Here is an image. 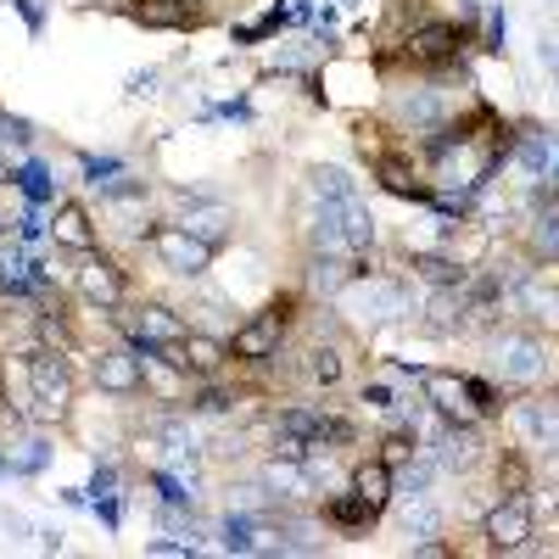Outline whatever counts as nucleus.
<instances>
[{
    "label": "nucleus",
    "mask_w": 559,
    "mask_h": 559,
    "mask_svg": "<svg viewBox=\"0 0 559 559\" xmlns=\"http://www.w3.org/2000/svg\"><path fill=\"white\" fill-rule=\"evenodd\" d=\"M397 526H403L408 537H437V532H442V509H437L431 498H408V503L397 509Z\"/></svg>",
    "instance_id": "obj_25"
},
{
    "label": "nucleus",
    "mask_w": 559,
    "mask_h": 559,
    "mask_svg": "<svg viewBox=\"0 0 559 559\" xmlns=\"http://www.w3.org/2000/svg\"><path fill=\"white\" fill-rule=\"evenodd\" d=\"M12 191H17V179H0V236H12V224L23 218V213H17V197H12Z\"/></svg>",
    "instance_id": "obj_33"
},
{
    "label": "nucleus",
    "mask_w": 559,
    "mask_h": 559,
    "mask_svg": "<svg viewBox=\"0 0 559 559\" xmlns=\"http://www.w3.org/2000/svg\"><path fill=\"white\" fill-rule=\"evenodd\" d=\"M364 403L376 408V414H392V408H397V386H386V381H369V386H364Z\"/></svg>",
    "instance_id": "obj_34"
},
{
    "label": "nucleus",
    "mask_w": 559,
    "mask_h": 559,
    "mask_svg": "<svg viewBox=\"0 0 559 559\" xmlns=\"http://www.w3.org/2000/svg\"><path fill=\"white\" fill-rule=\"evenodd\" d=\"M174 224H185L197 241H207V247L218 252L229 236H236V207H229V202H213V197H185V213H179Z\"/></svg>",
    "instance_id": "obj_15"
},
{
    "label": "nucleus",
    "mask_w": 559,
    "mask_h": 559,
    "mask_svg": "<svg viewBox=\"0 0 559 559\" xmlns=\"http://www.w3.org/2000/svg\"><path fill=\"white\" fill-rule=\"evenodd\" d=\"M526 258L559 263V197L554 191H537L526 207Z\"/></svg>",
    "instance_id": "obj_17"
},
{
    "label": "nucleus",
    "mask_w": 559,
    "mask_h": 559,
    "mask_svg": "<svg viewBox=\"0 0 559 559\" xmlns=\"http://www.w3.org/2000/svg\"><path fill=\"white\" fill-rule=\"evenodd\" d=\"M342 347L336 342H319V347H308V381L313 386H336L342 381Z\"/></svg>",
    "instance_id": "obj_27"
},
{
    "label": "nucleus",
    "mask_w": 559,
    "mask_h": 559,
    "mask_svg": "<svg viewBox=\"0 0 559 559\" xmlns=\"http://www.w3.org/2000/svg\"><path fill=\"white\" fill-rule=\"evenodd\" d=\"M509 157H521L532 174L554 157V129H543V123H526L521 134H515V152H509Z\"/></svg>",
    "instance_id": "obj_26"
},
{
    "label": "nucleus",
    "mask_w": 559,
    "mask_h": 559,
    "mask_svg": "<svg viewBox=\"0 0 559 559\" xmlns=\"http://www.w3.org/2000/svg\"><path fill=\"white\" fill-rule=\"evenodd\" d=\"M487 358H492L498 392H526V386L543 381V369H548V342L537 331H492Z\"/></svg>",
    "instance_id": "obj_2"
},
{
    "label": "nucleus",
    "mask_w": 559,
    "mask_h": 559,
    "mask_svg": "<svg viewBox=\"0 0 559 559\" xmlns=\"http://www.w3.org/2000/svg\"><path fill=\"white\" fill-rule=\"evenodd\" d=\"M308 197L313 202H342V197H358V191L342 168H308Z\"/></svg>",
    "instance_id": "obj_29"
},
{
    "label": "nucleus",
    "mask_w": 559,
    "mask_h": 559,
    "mask_svg": "<svg viewBox=\"0 0 559 559\" xmlns=\"http://www.w3.org/2000/svg\"><path fill=\"white\" fill-rule=\"evenodd\" d=\"M437 471H442L437 453H426V459H408L403 471H397V487H403L408 498H426V492H431V481H437Z\"/></svg>",
    "instance_id": "obj_30"
},
{
    "label": "nucleus",
    "mask_w": 559,
    "mask_h": 559,
    "mask_svg": "<svg viewBox=\"0 0 559 559\" xmlns=\"http://www.w3.org/2000/svg\"><path fill=\"white\" fill-rule=\"evenodd\" d=\"M431 453H437L442 471H453V476H471L476 464L487 459L481 419H442V431L431 437Z\"/></svg>",
    "instance_id": "obj_11"
},
{
    "label": "nucleus",
    "mask_w": 559,
    "mask_h": 559,
    "mask_svg": "<svg viewBox=\"0 0 559 559\" xmlns=\"http://www.w3.org/2000/svg\"><path fill=\"white\" fill-rule=\"evenodd\" d=\"M28 392H34V419H68L79 381H73V364L62 347H34L28 353Z\"/></svg>",
    "instance_id": "obj_3"
},
{
    "label": "nucleus",
    "mask_w": 559,
    "mask_h": 559,
    "mask_svg": "<svg viewBox=\"0 0 559 559\" xmlns=\"http://www.w3.org/2000/svg\"><path fill=\"white\" fill-rule=\"evenodd\" d=\"M0 381H7V369H0Z\"/></svg>",
    "instance_id": "obj_38"
},
{
    "label": "nucleus",
    "mask_w": 559,
    "mask_h": 559,
    "mask_svg": "<svg viewBox=\"0 0 559 559\" xmlns=\"http://www.w3.org/2000/svg\"><path fill=\"white\" fill-rule=\"evenodd\" d=\"M146 247H152V258H157L168 274H179V280H202V274L213 269V247L197 241L185 224H152V229H146Z\"/></svg>",
    "instance_id": "obj_6"
},
{
    "label": "nucleus",
    "mask_w": 559,
    "mask_h": 559,
    "mask_svg": "<svg viewBox=\"0 0 559 559\" xmlns=\"http://www.w3.org/2000/svg\"><path fill=\"white\" fill-rule=\"evenodd\" d=\"M7 453H12V464H17V476H34L39 464H45V442H39V437H23V442L7 448Z\"/></svg>",
    "instance_id": "obj_32"
},
{
    "label": "nucleus",
    "mask_w": 559,
    "mask_h": 559,
    "mask_svg": "<svg viewBox=\"0 0 559 559\" xmlns=\"http://www.w3.org/2000/svg\"><path fill=\"white\" fill-rule=\"evenodd\" d=\"M292 331V297H274L263 313H252L247 324H236V336H229V358L241 364H263L280 353V342H286Z\"/></svg>",
    "instance_id": "obj_5"
},
{
    "label": "nucleus",
    "mask_w": 559,
    "mask_h": 559,
    "mask_svg": "<svg viewBox=\"0 0 559 559\" xmlns=\"http://www.w3.org/2000/svg\"><path fill=\"white\" fill-rule=\"evenodd\" d=\"M532 498L526 492H498V503H487V515H481V537L492 554H521L532 543Z\"/></svg>",
    "instance_id": "obj_7"
},
{
    "label": "nucleus",
    "mask_w": 559,
    "mask_h": 559,
    "mask_svg": "<svg viewBox=\"0 0 559 559\" xmlns=\"http://www.w3.org/2000/svg\"><path fill=\"white\" fill-rule=\"evenodd\" d=\"M471 319H476V308H471V292H464V286H437L431 297H426V319H419V324H426V331L431 336H464V331H471Z\"/></svg>",
    "instance_id": "obj_16"
},
{
    "label": "nucleus",
    "mask_w": 559,
    "mask_h": 559,
    "mask_svg": "<svg viewBox=\"0 0 559 559\" xmlns=\"http://www.w3.org/2000/svg\"><path fill=\"white\" fill-rule=\"evenodd\" d=\"M17 185H23V191H28L34 202H45V197H51V185H45V168H39V163H28V168L17 174Z\"/></svg>",
    "instance_id": "obj_35"
},
{
    "label": "nucleus",
    "mask_w": 559,
    "mask_h": 559,
    "mask_svg": "<svg viewBox=\"0 0 559 559\" xmlns=\"http://www.w3.org/2000/svg\"><path fill=\"white\" fill-rule=\"evenodd\" d=\"M509 431H515L521 448L559 453V392L554 397H521V403H509Z\"/></svg>",
    "instance_id": "obj_10"
},
{
    "label": "nucleus",
    "mask_w": 559,
    "mask_h": 559,
    "mask_svg": "<svg viewBox=\"0 0 559 559\" xmlns=\"http://www.w3.org/2000/svg\"><path fill=\"white\" fill-rule=\"evenodd\" d=\"M112 319L129 336V347H168V342L191 336V319L168 302H123V308H112Z\"/></svg>",
    "instance_id": "obj_4"
},
{
    "label": "nucleus",
    "mask_w": 559,
    "mask_h": 559,
    "mask_svg": "<svg viewBox=\"0 0 559 559\" xmlns=\"http://www.w3.org/2000/svg\"><path fill=\"white\" fill-rule=\"evenodd\" d=\"M392 123L403 129V134H437L442 123H448V96L437 84H419V90H403V96L392 102Z\"/></svg>",
    "instance_id": "obj_13"
},
{
    "label": "nucleus",
    "mask_w": 559,
    "mask_h": 559,
    "mask_svg": "<svg viewBox=\"0 0 559 559\" xmlns=\"http://www.w3.org/2000/svg\"><path fill=\"white\" fill-rule=\"evenodd\" d=\"M509 308L526 313L532 324H548V331H559V286H543L537 274H526L515 292H509Z\"/></svg>",
    "instance_id": "obj_20"
},
{
    "label": "nucleus",
    "mask_w": 559,
    "mask_h": 559,
    "mask_svg": "<svg viewBox=\"0 0 559 559\" xmlns=\"http://www.w3.org/2000/svg\"><path fill=\"white\" fill-rule=\"evenodd\" d=\"M185 408H191V414H229V408H236V392L218 386V381H207V386L191 392V403H185Z\"/></svg>",
    "instance_id": "obj_31"
},
{
    "label": "nucleus",
    "mask_w": 559,
    "mask_h": 559,
    "mask_svg": "<svg viewBox=\"0 0 559 559\" xmlns=\"http://www.w3.org/2000/svg\"><path fill=\"white\" fill-rule=\"evenodd\" d=\"M90 376H96V392H107V397H140L146 392L134 347H102L96 358H90Z\"/></svg>",
    "instance_id": "obj_14"
},
{
    "label": "nucleus",
    "mask_w": 559,
    "mask_h": 559,
    "mask_svg": "<svg viewBox=\"0 0 559 559\" xmlns=\"http://www.w3.org/2000/svg\"><path fill=\"white\" fill-rule=\"evenodd\" d=\"M73 292H79V302L102 308V313H112V308H123V302H129V274H123V269H118L107 252H79Z\"/></svg>",
    "instance_id": "obj_8"
},
{
    "label": "nucleus",
    "mask_w": 559,
    "mask_h": 559,
    "mask_svg": "<svg viewBox=\"0 0 559 559\" xmlns=\"http://www.w3.org/2000/svg\"><path fill=\"white\" fill-rule=\"evenodd\" d=\"M7 476H17V464H12V453H0V481Z\"/></svg>",
    "instance_id": "obj_37"
},
{
    "label": "nucleus",
    "mask_w": 559,
    "mask_h": 559,
    "mask_svg": "<svg viewBox=\"0 0 559 559\" xmlns=\"http://www.w3.org/2000/svg\"><path fill=\"white\" fill-rule=\"evenodd\" d=\"M146 554H157V559H185V554H197L191 543H146Z\"/></svg>",
    "instance_id": "obj_36"
},
{
    "label": "nucleus",
    "mask_w": 559,
    "mask_h": 559,
    "mask_svg": "<svg viewBox=\"0 0 559 559\" xmlns=\"http://www.w3.org/2000/svg\"><path fill=\"white\" fill-rule=\"evenodd\" d=\"M123 12H129L140 28H197V23H202L191 7H185V0H129Z\"/></svg>",
    "instance_id": "obj_23"
},
{
    "label": "nucleus",
    "mask_w": 559,
    "mask_h": 559,
    "mask_svg": "<svg viewBox=\"0 0 559 559\" xmlns=\"http://www.w3.org/2000/svg\"><path fill=\"white\" fill-rule=\"evenodd\" d=\"M324 521H331L336 532H347V537H364L369 526H376L381 521V509H369L353 487H342V492H331V498H324Z\"/></svg>",
    "instance_id": "obj_22"
},
{
    "label": "nucleus",
    "mask_w": 559,
    "mask_h": 559,
    "mask_svg": "<svg viewBox=\"0 0 559 559\" xmlns=\"http://www.w3.org/2000/svg\"><path fill=\"white\" fill-rule=\"evenodd\" d=\"M414 280H426V286L437 292V286H464L471 280V263L464 258H448V252H414Z\"/></svg>",
    "instance_id": "obj_24"
},
{
    "label": "nucleus",
    "mask_w": 559,
    "mask_h": 559,
    "mask_svg": "<svg viewBox=\"0 0 559 559\" xmlns=\"http://www.w3.org/2000/svg\"><path fill=\"white\" fill-rule=\"evenodd\" d=\"M347 487H353L369 509H381V515H386L392 492H397V476H392L386 459H364V464H353V471H347Z\"/></svg>",
    "instance_id": "obj_19"
},
{
    "label": "nucleus",
    "mask_w": 559,
    "mask_h": 559,
    "mask_svg": "<svg viewBox=\"0 0 559 559\" xmlns=\"http://www.w3.org/2000/svg\"><path fill=\"white\" fill-rule=\"evenodd\" d=\"M51 241L62 252H96V224H90V213L79 202H57L51 213Z\"/></svg>",
    "instance_id": "obj_21"
},
{
    "label": "nucleus",
    "mask_w": 559,
    "mask_h": 559,
    "mask_svg": "<svg viewBox=\"0 0 559 559\" xmlns=\"http://www.w3.org/2000/svg\"><path fill=\"white\" fill-rule=\"evenodd\" d=\"M313 252H336V258H369L376 247V218L358 197H342V202H319L313 213V229H308Z\"/></svg>",
    "instance_id": "obj_1"
},
{
    "label": "nucleus",
    "mask_w": 559,
    "mask_h": 559,
    "mask_svg": "<svg viewBox=\"0 0 559 559\" xmlns=\"http://www.w3.org/2000/svg\"><path fill=\"white\" fill-rule=\"evenodd\" d=\"M464 39H471V28H459V23H414L403 34V57L414 68H448V62H459Z\"/></svg>",
    "instance_id": "obj_12"
},
{
    "label": "nucleus",
    "mask_w": 559,
    "mask_h": 559,
    "mask_svg": "<svg viewBox=\"0 0 559 559\" xmlns=\"http://www.w3.org/2000/svg\"><path fill=\"white\" fill-rule=\"evenodd\" d=\"M498 492H532V459L521 448L498 453Z\"/></svg>",
    "instance_id": "obj_28"
},
{
    "label": "nucleus",
    "mask_w": 559,
    "mask_h": 559,
    "mask_svg": "<svg viewBox=\"0 0 559 559\" xmlns=\"http://www.w3.org/2000/svg\"><path fill=\"white\" fill-rule=\"evenodd\" d=\"M376 179H381V191H392V197H403V202H431V197H437L431 179H419L403 152H381V157H376Z\"/></svg>",
    "instance_id": "obj_18"
},
{
    "label": "nucleus",
    "mask_w": 559,
    "mask_h": 559,
    "mask_svg": "<svg viewBox=\"0 0 559 559\" xmlns=\"http://www.w3.org/2000/svg\"><path fill=\"white\" fill-rule=\"evenodd\" d=\"M419 392L437 408V419H487L476 403V376H453V369H419Z\"/></svg>",
    "instance_id": "obj_9"
}]
</instances>
